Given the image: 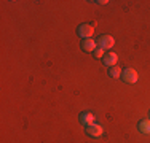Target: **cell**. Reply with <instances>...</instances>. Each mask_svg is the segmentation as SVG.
<instances>
[{
	"label": "cell",
	"mask_w": 150,
	"mask_h": 143,
	"mask_svg": "<svg viewBox=\"0 0 150 143\" xmlns=\"http://www.w3.org/2000/svg\"><path fill=\"white\" fill-rule=\"evenodd\" d=\"M77 34L81 37V40L91 38L93 34H94V26H93V24H80L77 29Z\"/></svg>",
	"instance_id": "7a4b0ae2"
},
{
	"label": "cell",
	"mask_w": 150,
	"mask_h": 143,
	"mask_svg": "<svg viewBox=\"0 0 150 143\" xmlns=\"http://www.w3.org/2000/svg\"><path fill=\"white\" fill-rule=\"evenodd\" d=\"M120 78H121V81L126 83V84H134V83H137V80H139V73L134 69L128 67V69H125L123 72H121Z\"/></svg>",
	"instance_id": "6da1fadb"
},
{
	"label": "cell",
	"mask_w": 150,
	"mask_h": 143,
	"mask_svg": "<svg viewBox=\"0 0 150 143\" xmlns=\"http://www.w3.org/2000/svg\"><path fill=\"white\" fill-rule=\"evenodd\" d=\"M96 3H99V5H105V3H109V2H107V0H98Z\"/></svg>",
	"instance_id": "8fae6325"
},
{
	"label": "cell",
	"mask_w": 150,
	"mask_h": 143,
	"mask_svg": "<svg viewBox=\"0 0 150 143\" xmlns=\"http://www.w3.org/2000/svg\"><path fill=\"white\" fill-rule=\"evenodd\" d=\"M113 45H115V38H113L112 35H101L99 40H98V46H99V48H102L104 51L112 49Z\"/></svg>",
	"instance_id": "3957f363"
},
{
	"label": "cell",
	"mask_w": 150,
	"mask_h": 143,
	"mask_svg": "<svg viewBox=\"0 0 150 143\" xmlns=\"http://www.w3.org/2000/svg\"><path fill=\"white\" fill-rule=\"evenodd\" d=\"M96 48H98V41L93 40V38H86V40L81 41V49L86 53H94Z\"/></svg>",
	"instance_id": "52a82bcc"
},
{
	"label": "cell",
	"mask_w": 150,
	"mask_h": 143,
	"mask_svg": "<svg viewBox=\"0 0 150 143\" xmlns=\"http://www.w3.org/2000/svg\"><path fill=\"white\" fill-rule=\"evenodd\" d=\"M149 116H150V111H149Z\"/></svg>",
	"instance_id": "7c38bea8"
},
{
	"label": "cell",
	"mask_w": 150,
	"mask_h": 143,
	"mask_svg": "<svg viewBox=\"0 0 150 143\" xmlns=\"http://www.w3.org/2000/svg\"><path fill=\"white\" fill-rule=\"evenodd\" d=\"M94 114H93L91 111H83V113H80V123L83 124L85 127H88V126H91V124H94Z\"/></svg>",
	"instance_id": "8992f818"
},
{
	"label": "cell",
	"mask_w": 150,
	"mask_h": 143,
	"mask_svg": "<svg viewBox=\"0 0 150 143\" xmlns=\"http://www.w3.org/2000/svg\"><path fill=\"white\" fill-rule=\"evenodd\" d=\"M86 134L90 135V137H93V138H99V137L104 135V127L94 123V124H91V126L86 127Z\"/></svg>",
	"instance_id": "277c9868"
},
{
	"label": "cell",
	"mask_w": 150,
	"mask_h": 143,
	"mask_svg": "<svg viewBox=\"0 0 150 143\" xmlns=\"http://www.w3.org/2000/svg\"><path fill=\"white\" fill-rule=\"evenodd\" d=\"M102 62H104V65H107L109 69H110V67H115L117 62H118V54L113 53V51L105 53L104 57H102Z\"/></svg>",
	"instance_id": "5b68a950"
},
{
	"label": "cell",
	"mask_w": 150,
	"mask_h": 143,
	"mask_svg": "<svg viewBox=\"0 0 150 143\" xmlns=\"http://www.w3.org/2000/svg\"><path fill=\"white\" fill-rule=\"evenodd\" d=\"M104 54H105V51H104L102 48H99V46L94 49V57H96V59H102V57H104Z\"/></svg>",
	"instance_id": "30bf717a"
},
{
	"label": "cell",
	"mask_w": 150,
	"mask_h": 143,
	"mask_svg": "<svg viewBox=\"0 0 150 143\" xmlns=\"http://www.w3.org/2000/svg\"><path fill=\"white\" fill-rule=\"evenodd\" d=\"M137 129L142 132V134L149 135V134H150V119H142V121H139Z\"/></svg>",
	"instance_id": "ba28073f"
},
{
	"label": "cell",
	"mask_w": 150,
	"mask_h": 143,
	"mask_svg": "<svg viewBox=\"0 0 150 143\" xmlns=\"http://www.w3.org/2000/svg\"><path fill=\"white\" fill-rule=\"evenodd\" d=\"M121 72H123V70H121L120 69V67H110V69H109V76H112L113 78V80H117V78H120L121 76Z\"/></svg>",
	"instance_id": "9c48e42d"
}]
</instances>
